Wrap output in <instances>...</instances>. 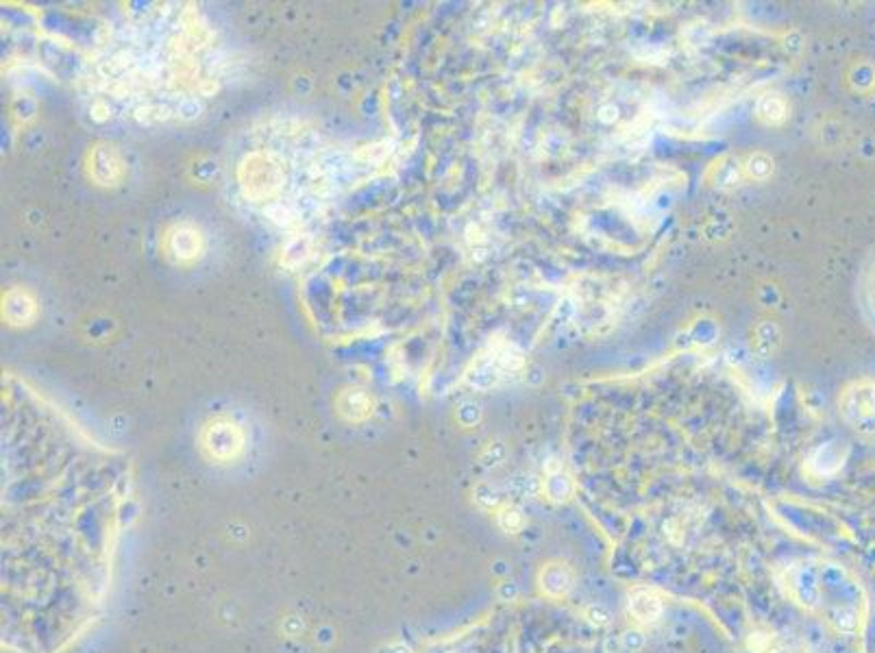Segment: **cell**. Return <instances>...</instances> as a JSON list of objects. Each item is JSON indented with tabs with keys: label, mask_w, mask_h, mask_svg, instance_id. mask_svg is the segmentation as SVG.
Listing matches in <instances>:
<instances>
[{
	"label": "cell",
	"mask_w": 875,
	"mask_h": 653,
	"mask_svg": "<svg viewBox=\"0 0 875 653\" xmlns=\"http://www.w3.org/2000/svg\"><path fill=\"white\" fill-rule=\"evenodd\" d=\"M745 168H747V175H749L751 179L764 181V179H769V177H771V172H773V159H771L767 153H754V155H751V157L747 159Z\"/></svg>",
	"instance_id": "obj_8"
},
{
	"label": "cell",
	"mask_w": 875,
	"mask_h": 653,
	"mask_svg": "<svg viewBox=\"0 0 875 653\" xmlns=\"http://www.w3.org/2000/svg\"><path fill=\"white\" fill-rule=\"evenodd\" d=\"M599 118H601L603 122H612V120H616V118H619V109H616L614 105H606V107H601V109H599Z\"/></svg>",
	"instance_id": "obj_10"
},
{
	"label": "cell",
	"mask_w": 875,
	"mask_h": 653,
	"mask_svg": "<svg viewBox=\"0 0 875 653\" xmlns=\"http://www.w3.org/2000/svg\"><path fill=\"white\" fill-rule=\"evenodd\" d=\"M710 179H712L714 186H719V188L734 186V183L741 179V164H738V159H734V157H723L721 162L712 166Z\"/></svg>",
	"instance_id": "obj_7"
},
{
	"label": "cell",
	"mask_w": 875,
	"mask_h": 653,
	"mask_svg": "<svg viewBox=\"0 0 875 653\" xmlns=\"http://www.w3.org/2000/svg\"><path fill=\"white\" fill-rule=\"evenodd\" d=\"M542 490H545V495L553 503H562V501H569L573 497L575 486H573V479L569 475L562 473V471H553L547 475Z\"/></svg>",
	"instance_id": "obj_5"
},
{
	"label": "cell",
	"mask_w": 875,
	"mask_h": 653,
	"mask_svg": "<svg viewBox=\"0 0 875 653\" xmlns=\"http://www.w3.org/2000/svg\"><path fill=\"white\" fill-rule=\"evenodd\" d=\"M867 297H869V303H871L873 312H875V264H873V268H871L869 281H867Z\"/></svg>",
	"instance_id": "obj_11"
},
{
	"label": "cell",
	"mask_w": 875,
	"mask_h": 653,
	"mask_svg": "<svg viewBox=\"0 0 875 653\" xmlns=\"http://www.w3.org/2000/svg\"><path fill=\"white\" fill-rule=\"evenodd\" d=\"M845 423L858 434H875V381H856L838 401Z\"/></svg>",
	"instance_id": "obj_1"
},
{
	"label": "cell",
	"mask_w": 875,
	"mask_h": 653,
	"mask_svg": "<svg viewBox=\"0 0 875 653\" xmlns=\"http://www.w3.org/2000/svg\"><path fill=\"white\" fill-rule=\"evenodd\" d=\"M523 523H525L523 514H521V510H516V508H508V510H503L499 514V525L505 529V532H510V534L519 532V529L523 527Z\"/></svg>",
	"instance_id": "obj_9"
},
{
	"label": "cell",
	"mask_w": 875,
	"mask_h": 653,
	"mask_svg": "<svg viewBox=\"0 0 875 653\" xmlns=\"http://www.w3.org/2000/svg\"><path fill=\"white\" fill-rule=\"evenodd\" d=\"M627 610L638 623H656L662 614V599L649 588H636L627 601Z\"/></svg>",
	"instance_id": "obj_3"
},
{
	"label": "cell",
	"mask_w": 875,
	"mask_h": 653,
	"mask_svg": "<svg viewBox=\"0 0 875 653\" xmlns=\"http://www.w3.org/2000/svg\"><path fill=\"white\" fill-rule=\"evenodd\" d=\"M756 116L764 125H782L788 118V103L778 94L762 96L756 105Z\"/></svg>",
	"instance_id": "obj_4"
},
{
	"label": "cell",
	"mask_w": 875,
	"mask_h": 653,
	"mask_svg": "<svg viewBox=\"0 0 875 653\" xmlns=\"http://www.w3.org/2000/svg\"><path fill=\"white\" fill-rule=\"evenodd\" d=\"M780 347V329L775 323H760L754 334V351L760 357H771Z\"/></svg>",
	"instance_id": "obj_6"
},
{
	"label": "cell",
	"mask_w": 875,
	"mask_h": 653,
	"mask_svg": "<svg viewBox=\"0 0 875 653\" xmlns=\"http://www.w3.org/2000/svg\"><path fill=\"white\" fill-rule=\"evenodd\" d=\"M538 584L545 595L553 599H562L571 593V588L575 584V575L566 564L551 562L547 566H542V571L538 575Z\"/></svg>",
	"instance_id": "obj_2"
}]
</instances>
